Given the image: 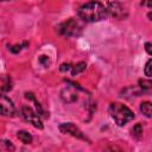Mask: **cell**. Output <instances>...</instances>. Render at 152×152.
I'll return each instance as SVG.
<instances>
[{"label":"cell","instance_id":"7","mask_svg":"<svg viewBox=\"0 0 152 152\" xmlns=\"http://www.w3.org/2000/svg\"><path fill=\"white\" fill-rule=\"evenodd\" d=\"M0 107H1V114L5 116H13L15 114V108L12 102L6 95H1L0 99Z\"/></svg>","mask_w":152,"mask_h":152},{"label":"cell","instance_id":"20","mask_svg":"<svg viewBox=\"0 0 152 152\" xmlns=\"http://www.w3.org/2000/svg\"><path fill=\"white\" fill-rule=\"evenodd\" d=\"M104 152H124L119 146H115V145H112V146H109V147H107L106 148V151Z\"/></svg>","mask_w":152,"mask_h":152},{"label":"cell","instance_id":"8","mask_svg":"<svg viewBox=\"0 0 152 152\" xmlns=\"http://www.w3.org/2000/svg\"><path fill=\"white\" fill-rule=\"evenodd\" d=\"M61 96L64 100V102H68V103L75 102L77 100V94L70 88H64L62 90V93H61Z\"/></svg>","mask_w":152,"mask_h":152},{"label":"cell","instance_id":"16","mask_svg":"<svg viewBox=\"0 0 152 152\" xmlns=\"http://www.w3.org/2000/svg\"><path fill=\"white\" fill-rule=\"evenodd\" d=\"M24 46H27V42H24L23 44L11 45V46H10V51H11L12 53H19V52H20V50H21Z\"/></svg>","mask_w":152,"mask_h":152},{"label":"cell","instance_id":"9","mask_svg":"<svg viewBox=\"0 0 152 152\" xmlns=\"http://www.w3.org/2000/svg\"><path fill=\"white\" fill-rule=\"evenodd\" d=\"M140 112L146 118H152V102L144 101L140 103Z\"/></svg>","mask_w":152,"mask_h":152},{"label":"cell","instance_id":"22","mask_svg":"<svg viewBox=\"0 0 152 152\" xmlns=\"http://www.w3.org/2000/svg\"><path fill=\"white\" fill-rule=\"evenodd\" d=\"M145 50L147 53H150L152 56V43H146L145 44Z\"/></svg>","mask_w":152,"mask_h":152},{"label":"cell","instance_id":"10","mask_svg":"<svg viewBox=\"0 0 152 152\" xmlns=\"http://www.w3.org/2000/svg\"><path fill=\"white\" fill-rule=\"evenodd\" d=\"M139 88L142 93L152 94V80H139Z\"/></svg>","mask_w":152,"mask_h":152},{"label":"cell","instance_id":"6","mask_svg":"<svg viewBox=\"0 0 152 152\" xmlns=\"http://www.w3.org/2000/svg\"><path fill=\"white\" fill-rule=\"evenodd\" d=\"M107 12L108 14L118 19H124L127 17V11L125 10V7L120 2H116V1L107 4Z\"/></svg>","mask_w":152,"mask_h":152},{"label":"cell","instance_id":"17","mask_svg":"<svg viewBox=\"0 0 152 152\" xmlns=\"http://www.w3.org/2000/svg\"><path fill=\"white\" fill-rule=\"evenodd\" d=\"M144 71H145V75H146V76H148V77L152 78V59H148V61L146 62Z\"/></svg>","mask_w":152,"mask_h":152},{"label":"cell","instance_id":"23","mask_svg":"<svg viewBox=\"0 0 152 152\" xmlns=\"http://www.w3.org/2000/svg\"><path fill=\"white\" fill-rule=\"evenodd\" d=\"M147 17H148V18L152 20V12H148V13H147Z\"/></svg>","mask_w":152,"mask_h":152},{"label":"cell","instance_id":"24","mask_svg":"<svg viewBox=\"0 0 152 152\" xmlns=\"http://www.w3.org/2000/svg\"><path fill=\"white\" fill-rule=\"evenodd\" d=\"M147 5H148V6H152V1H148V2H147Z\"/></svg>","mask_w":152,"mask_h":152},{"label":"cell","instance_id":"11","mask_svg":"<svg viewBox=\"0 0 152 152\" xmlns=\"http://www.w3.org/2000/svg\"><path fill=\"white\" fill-rule=\"evenodd\" d=\"M25 97L34 102V104H36V108H37V113L39 114V116H43V115H44V112H43V108H42V106H40V103H39V102H38V101L36 100V97H34V95H33V93H25Z\"/></svg>","mask_w":152,"mask_h":152},{"label":"cell","instance_id":"5","mask_svg":"<svg viewBox=\"0 0 152 152\" xmlns=\"http://www.w3.org/2000/svg\"><path fill=\"white\" fill-rule=\"evenodd\" d=\"M58 128H59V131H61L62 133H64V134H70V135L77 138V139H82V140L89 141V139L82 133V131H81L76 125H74L72 122H64V124H61Z\"/></svg>","mask_w":152,"mask_h":152},{"label":"cell","instance_id":"1","mask_svg":"<svg viewBox=\"0 0 152 152\" xmlns=\"http://www.w3.org/2000/svg\"><path fill=\"white\" fill-rule=\"evenodd\" d=\"M77 12H78L80 18L84 21H88V23L100 21V20H103L108 17L107 7H104V5L99 2V1L86 2L78 8Z\"/></svg>","mask_w":152,"mask_h":152},{"label":"cell","instance_id":"14","mask_svg":"<svg viewBox=\"0 0 152 152\" xmlns=\"http://www.w3.org/2000/svg\"><path fill=\"white\" fill-rule=\"evenodd\" d=\"M12 89V78L10 76H4L2 77V86H1V91L6 93Z\"/></svg>","mask_w":152,"mask_h":152},{"label":"cell","instance_id":"3","mask_svg":"<svg viewBox=\"0 0 152 152\" xmlns=\"http://www.w3.org/2000/svg\"><path fill=\"white\" fill-rule=\"evenodd\" d=\"M82 30H83V26L74 18H70L66 21H64V23H62L57 26L58 33L62 34V36H65V37L80 36Z\"/></svg>","mask_w":152,"mask_h":152},{"label":"cell","instance_id":"15","mask_svg":"<svg viewBox=\"0 0 152 152\" xmlns=\"http://www.w3.org/2000/svg\"><path fill=\"white\" fill-rule=\"evenodd\" d=\"M132 135L134 138H140L142 135V126L141 124H135L132 128Z\"/></svg>","mask_w":152,"mask_h":152},{"label":"cell","instance_id":"12","mask_svg":"<svg viewBox=\"0 0 152 152\" xmlns=\"http://www.w3.org/2000/svg\"><path fill=\"white\" fill-rule=\"evenodd\" d=\"M17 137L19 138V140H21L24 144H31L32 142V135L26 132V131H19Z\"/></svg>","mask_w":152,"mask_h":152},{"label":"cell","instance_id":"2","mask_svg":"<svg viewBox=\"0 0 152 152\" xmlns=\"http://www.w3.org/2000/svg\"><path fill=\"white\" fill-rule=\"evenodd\" d=\"M108 110H109L110 116L114 119V121L116 122L118 126H124L128 121L133 120V118H134V113L128 107H126L125 104L119 103V102H112L109 104Z\"/></svg>","mask_w":152,"mask_h":152},{"label":"cell","instance_id":"18","mask_svg":"<svg viewBox=\"0 0 152 152\" xmlns=\"http://www.w3.org/2000/svg\"><path fill=\"white\" fill-rule=\"evenodd\" d=\"M39 63L43 64L44 66H49V64H50V58H49V56H46V55L39 56Z\"/></svg>","mask_w":152,"mask_h":152},{"label":"cell","instance_id":"21","mask_svg":"<svg viewBox=\"0 0 152 152\" xmlns=\"http://www.w3.org/2000/svg\"><path fill=\"white\" fill-rule=\"evenodd\" d=\"M4 142H5L6 147H7V150H10L11 152H13V151H14V146H13V144H12L11 141H8V140H5Z\"/></svg>","mask_w":152,"mask_h":152},{"label":"cell","instance_id":"13","mask_svg":"<svg viewBox=\"0 0 152 152\" xmlns=\"http://www.w3.org/2000/svg\"><path fill=\"white\" fill-rule=\"evenodd\" d=\"M86 68H87L86 62H80V63H77L76 65L72 66V69H71V75H72V76H76V75L83 72V71L86 70Z\"/></svg>","mask_w":152,"mask_h":152},{"label":"cell","instance_id":"19","mask_svg":"<svg viewBox=\"0 0 152 152\" xmlns=\"http://www.w3.org/2000/svg\"><path fill=\"white\" fill-rule=\"evenodd\" d=\"M70 69H72V64L71 63H63V64H61V66H59V70L61 71H68V70H70Z\"/></svg>","mask_w":152,"mask_h":152},{"label":"cell","instance_id":"4","mask_svg":"<svg viewBox=\"0 0 152 152\" xmlns=\"http://www.w3.org/2000/svg\"><path fill=\"white\" fill-rule=\"evenodd\" d=\"M21 114H23V118H24L27 122L32 124L34 127H37V128H39V129L43 128V122H42V120H40L39 114H38L37 112H34L30 106H24V107L21 108Z\"/></svg>","mask_w":152,"mask_h":152}]
</instances>
